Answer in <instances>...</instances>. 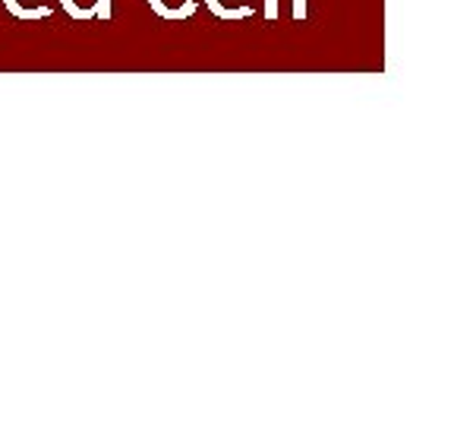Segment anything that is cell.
I'll return each mask as SVG.
<instances>
[{
	"label": "cell",
	"mask_w": 454,
	"mask_h": 426,
	"mask_svg": "<svg viewBox=\"0 0 454 426\" xmlns=\"http://www.w3.org/2000/svg\"><path fill=\"white\" fill-rule=\"evenodd\" d=\"M4 7L10 10V13L16 16V20H44V16H51V7L48 4H42V7H26V4H20V0H4Z\"/></svg>",
	"instance_id": "6da1fadb"
},
{
	"label": "cell",
	"mask_w": 454,
	"mask_h": 426,
	"mask_svg": "<svg viewBox=\"0 0 454 426\" xmlns=\"http://www.w3.org/2000/svg\"><path fill=\"white\" fill-rule=\"evenodd\" d=\"M60 7L73 16V20L85 22V20H95V10H98V0H60Z\"/></svg>",
	"instance_id": "7a4b0ae2"
},
{
	"label": "cell",
	"mask_w": 454,
	"mask_h": 426,
	"mask_svg": "<svg viewBox=\"0 0 454 426\" xmlns=\"http://www.w3.org/2000/svg\"><path fill=\"white\" fill-rule=\"evenodd\" d=\"M206 7L212 10L218 20H247V16L255 13L253 7H224L221 0H206Z\"/></svg>",
	"instance_id": "3957f363"
},
{
	"label": "cell",
	"mask_w": 454,
	"mask_h": 426,
	"mask_svg": "<svg viewBox=\"0 0 454 426\" xmlns=\"http://www.w3.org/2000/svg\"><path fill=\"white\" fill-rule=\"evenodd\" d=\"M309 7H306V0H294V20H306Z\"/></svg>",
	"instance_id": "277c9868"
},
{
	"label": "cell",
	"mask_w": 454,
	"mask_h": 426,
	"mask_svg": "<svg viewBox=\"0 0 454 426\" xmlns=\"http://www.w3.org/2000/svg\"><path fill=\"white\" fill-rule=\"evenodd\" d=\"M95 16H101V20H111V0H98V10H95Z\"/></svg>",
	"instance_id": "5b68a950"
},
{
	"label": "cell",
	"mask_w": 454,
	"mask_h": 426,
	"mask_svg": "<svg viewBox=\"0 0 454 426\" xmlns=\"http://www.w3.org/2000/svg\"><path fill=\"white\" fill-rule=\"evenodd\" d=\"M265 20H278V0H265Z\"/></svg>",
	"instance_id": "8992f818"
}]
</instances>
